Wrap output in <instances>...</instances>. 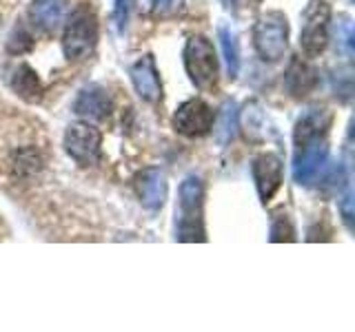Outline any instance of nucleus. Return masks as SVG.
Wrapping results in <instances>:
<instances>
[{"mask_svg":"<svg viewBox=\"0 0 355 332\" xmlns=\"http://www.w3.org/2000/svg\"><path fill=\"white\" fill-rule=\"evenodd\" d=\"M98 42V18L89 5L71 11L62 33V53L67 60H83L94 51Z\"/></svg>","mask_w":355,"mask_h":332,"instance_id":"f257e3e1","label":"nucleus"},{"mask_svg":"<svg viewBox=\"0 0 355 332\" xmlns=\"http://www.w3.org/2000/svg\"><path fill=\"white\" fill-rule=\"evenodd\" d=\"M202 180L198 175H189L180 184V224H178V239L180 241L207 239L202 224Z\"/></svg>","mask_w":355,"mask_h":332,"instance_id":"f03ea898","label":"nucleus"},{"mask_svg":"<svg viewBox=\"0 0 355 332\" xmlns=\"http://www.w3.org/2000/svg\"><path fill=\"white\" fill-rule=\"evenodd\" d=\"M182 58L189 80L202 91H211L218 82V55L211 40L205 36H191L184 44Z\"/></svg>","mask_w":355,"mask_h":332,"instance_id":"7ed1b4c3","label":"nucleus"},{"mask_svg":"<svg viewBox=\"0 0 355 332\" xmlns=\"http://www.w3.org/2000/svg\"><path fill=\"white\" fill-rule=\"evenodd\" d=\"M253 44L262 60L277 62L288 47V22L280 11L262 16L253 27Z\"/></svg>","mask_w":355,"mask_h":332,"instance_id":"20e7f679","label":"nucleus"},{"mask_svg":"<svg viewBox=\"0 0 355 332\" xmlns=\"http://www.w3.org/2000/svg\"><path fill=\"white\" fill-rule=\"evenodd\" d=\"M329 20L331 7L327 0H311L302 14V29H300V47L309 58H318L327 49Z\"/></svg>","mask_w":355,"mask_h":332,"instance_id":"39448f33","label":"nucleus"},{"mask_svg":"<svg viewBox=\"0 0 355 332\" xmlns=\"http://www.w3.org/2000/svg\"><path fill=\"white\" fill-rule=\"evenodd\" d=\"M103 133L87 122H76L64 131V151L80 166H94L100 160Z\"/></svg>","mask_w":355,"mask_h":332,"instance_id":"423d86ee","label":"nucleus"},{"mask_svg":"<svg viewBox=\"0 0 355 332\" xmlns=\"http://www.w3.org/2000/svg\"><path fill=\"white\" fill-rule=\"evenodd\" d=\"M216 113L205 100H187L173 113V129L184 138H202L214 129Z\"/></svg>","mask_w":355,"mask_h":332,"instance_id":"0eeeda50","label":"nucleus"},{"mask_svg":"<svg viewBox=\"0 0 355 332\" xmlns=\"http://www.w3.org/2000/svg\"><path fill=\"white\" fill-rule=\"evenodd\" d=\"M329 147L324 138H315L304 142L302 147L295 151V162H293V177L297 184H311L322 171V166L327 162Z\"/></svg>","mask_w":355,"mask_h":332,"instance_id":"6e6552de","label":"nucleus"},{"mask_svg":"<svg viewBox=\"0 0 355 332\" xmlns=\"http://www.w3.org/2000/svg\"><path fill=\"white\" fill-rule=\"evenodd\" d=\"M253 180L258 195L262 199V204L271 202L273 195L277 193V188L282 184V160L273 153H262L253 160Z\"/></svg>","mask_w":355,"mask_h":332,"instance_id":"1a4fd4ad","label":"nucleus"},{"mask_svg":"<svg viewBox=\"0 0 355 332\" xmlns=\"http://www.w3.org/2000/svg\"><path fill=\"white\" fill-rule=\"evenodd\" d=\"M131 82L136 93L144 100V102L155 104L162 98V84H160V75L158 69H155V60L153 55H144L138 62L131 64L129 69Z\"/></svg>","mask_w":355,"mask_h":332,"instance_id":"9d476101","label":"nucleus"},{"mask_svg":"<svg viewBox=\"0 0 355 332\" xmlns=\"http://www.w3.org/2000/svg\"><path fill=\"white\" fill-rule=\"evenodd\" d=\"M138 197L144 208L160 210L166 199V177L160 169H147L138 175Z\"/></svg>","mask_w":355,"mask_h":332,"instance_id":"9b49d317","label":"nucleus"},{"mask_svg":"<svg viewBox=\"0 0 355 332\" xmlns=\"http://www.w3.org/2000/svg\"><path fill=\"white\" fill-rule=\"evenodd\" d=\"M67 14V0H31L29 18L40 31H55Z\"/></svg>","mask_w":355,"mask_h":332,"instance_id":"f8f14e48","label":"nucleus"},{"mask_svg":"<svg viewBox=\"0 0 355 332\" xmlns=\"http://www.w3.org/2000/svg\"><path fill=\"white\" fill-rule=\"evenodd\" d=\"M73 113L80 118H87V120H103L111 113V98L105 89L89 86L76 98Z\"/></svg>","mask_w":355,"mask_h":332,"instance_id":"ddd939ff","label":"nucleus"},{"mask_svg":"<svg viewBox=\"0 0 355 332\" xmlns=\"http://www.w3.org/2000/svg\"><path fill=\"white\" fill-rule=\"evenodd\" d=\"M329 124H331V113H327V109H309L306 113L297 120L295 147H302L309 140L324 138Z\"/></svg>","mask_w":355,"mask_h":332,"instance_id":"4468645a","label":"nucleus"},{"mask_svg":"<svg viewBox=\"0 0 355 332\" xmlns=\"http://www.w3.org/2000/svg\"><path fill=\"white\" fill-rule=\"evenodd\" d=\"M11 89H14L25 102H38L44 93L38 73L25 62L18 64V69L14 71V75H11Z\"/></svg>","mask_w":355,"mask_h":332,"instance_id":"2eb2a0df","label":"nucleus"},{"mask_svg":"<svg viewBox=\"0 0 355 332\" xmlns=\"http://www.w3.org/2000/svg\"><path fill=\"white\" fill-rule=\"evenodd\" d=\"M315 84V71L311 69L309 64H304L302 60H293L291 66L286 71V89L288 93L300 98V95H306L311 89Z\"/></svg>","mask_w":355,"mask_h":332,"instance_id":"dca6fc26","label":"nucleus"},{"mask_svg":"<svg viewBox=\"0 0 355 332\" xmlns=\"http://www.w3.org/2000/svg\"><path fill=\"white\" fill-rule=\"evenodd\" d=\"M218 36H220V44H222V53H225L229 77H238V71H240V42H238V36L227 27H220Z\"/></svg>","mask_w":355,"mask_h":332,"instance_id":"f3484780","label":"nucleus"},{"mask_svg":"<svg viewBox=\"0 0 355 332\" xmlns=\"http://www.w3.org/2000/svg\"><path fill=\"white\" fill-rule=\"evenodd\" d=\"M236 129H238V107L236 102H227L225 109L220 113V122H218V129H216V140L218 144H229L236 136Z\"/></svg>","mask_w":355,"mask_h":332,"instance_id":"a211bd4d","label":"nucleus"},{"mask_svg":"<svg viewBox=\"0 0 355 332\" xmlns=\"http://www.w3.org/2000/svg\"><path fill=\"white\" fill-rule=\"evenodd\" d=\"M293 226L286 213H277L271 224V241H293Z\"/></svg>","mask_w":355,"mask_h":332,"instance_id":"6ab92c4d","label":"nucleus"},{"mask_svg":"<svg viewBox=\"0 0 355 332\" xmlns=\"http://www.w3.org/2000/svg\"><path fill=\"white\" fill-rule=\"evenodd\" d=\"M31 47H33V38L22 27H16L14 33H11L9 42H7V49L11 53H27Z\"/></svg>","mask_w":355,"mask_h":332,"instance_id":"aec40b11","label":"nucleus"},{"mask_svg":"<svg viewBox=\"0 0 355 332\" xmlns=\"http://www.w3.org/2000/svg\"><path fill=\"white\" fill-rule=\"evenodd\" d=\"M133 5H136V0H116L114 20H116V27H118L120 31L127 27L129 16H131V11H133Z\"/></svg>","mask_w":355,"mask_h":332,"instance_id":"412c9836","label":"nucleus"},{"mask_svg":"<svg viewBox=\"0 0 355 332\" xmlns=\"http://www.w3.org/2000/svg\"><path fill=\"white\" fill-rule=\"evenodd\" d=\"M184 0H151V9L155 16H173L182 9Z\"/></svg>","mask_w":355,"mask_h":332,"instance_id":"4be33fe9","label":"nucleus"}]
</instances>
